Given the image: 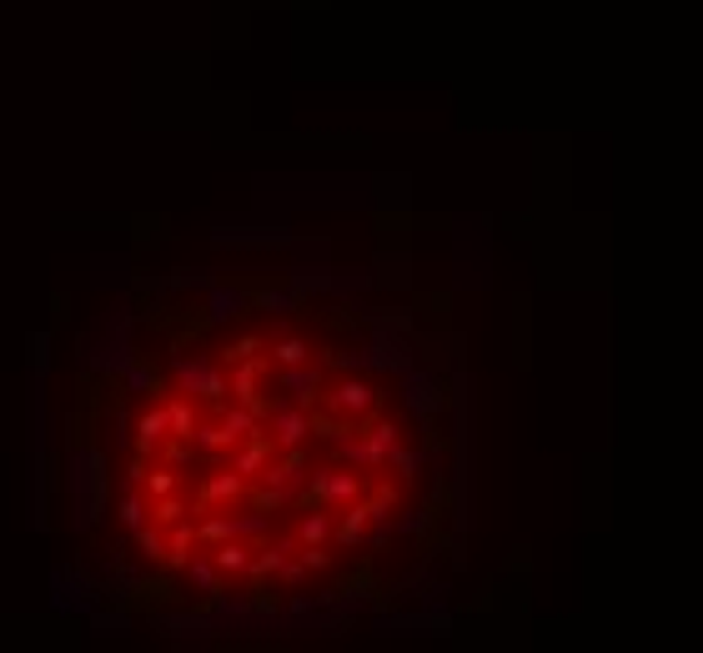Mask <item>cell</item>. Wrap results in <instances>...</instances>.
I'll use <instances>...</instances> for the list:
<instances>
[{
	"label": "cell",
	"mask_w": 703,
	"mask_h": 653,
	"mask_svg": "<svg viewBox=\"0 0 703 653\" xmlns=\"http://www.w3.org/2000/svg\"><path fill=\"white\" fill-rule=\"evenodd\" d=\"M181 512H186V508H181V503L171 498V493H167V498H156V523H167V528H171V523L181 518Z\"/></svg>",
	"instance_id": "9c48e42d"
},
{
	"label": "cell",
	"mask_w": 703,
	"mask_h": 653,
	"mask_svg": "<svg viewBox=\"0 0 703 653\" xmlns=\"http://www.w3.org/2000/svg\"><path fill=\"white\" fill-rule=\"evenodd\" d=\"M217 568H227V573H231V568H246V548H242V543H227V548L217 553Z\"/></svg>",
	"instance_id": "ba28073f"
},
{
	"label": "cell",
	"mask_w": 703,
	"mask_h": 653,
	"mask_svg": "<svg viewBox=\"0 0 703 653\" xmlns=\"http://www.w3.org/2000/svg\"><path fill=\"white\" fill-rule=\"evenodd\" d=\"M167 423H171V433H176V437H192L196 433V417H192V408H186V402H171Z\"/></svg>",
	"instance_id": "277c9868"
},
{
	"label": "cell",
	"mask_w": 703,
	"mask_h": 653,
	"mask_svg": "<svg viewBox=\"0 0 703 653\" xmlns=\"http://www.w3.org/2000/svg\"><path fill=\"white\" fill-rule=\"evenodd\" d=\"M231 533H236V523H221V518L201 523V538H206V543H221V538H231Z\"/></svg>",
	"instance_id": "4fadbf2b"
},
{
	"label": "cell",
	"mask_w": 703,
	"mask_h": 653,
	"mask_svg": "<svg viewBox=\"0 0 703 653\" xmlns=\"http://www.w3.org/2000/svg\"><path fill=\"white\" fill-rule=\"evenodd\" d=\"M171 433V423H167V408H151L146 417H141V448H156L161 437Z\"/></svg>",
	"instance_id": "6da1fadb"
},
{
	"label": "cell",
	"mask_w": 703,
	"mask_h": 653,
	"mask_svg": "<svg viewBox=\"0 0 703 653\" xmlns=\"http://www.w3.org/2000/svg\"><path fill=\"white\" fill-rule=\"evenodd\" d=\"M261 462H267V448H261V442H252V448L236 458V473H252V468H261Z\"/></svg>",
	"instance_id": "8fae6325"
},
{
	"label": "cell",
	"mask_w": 703,
	"mask_h": 653,
	"mask_svg": "<svg viewBox=\"0 0 703 653\" xmlns=\"http://www.w3.org/2000/svg\"><path fill=\"white\" fill-rule=\"evenodd\" d=\"M302 357H307V347H302V342H277V362H287V367H296Z\"/></svg>",
	"instance_id": "9a60e30c"
},
{
	"label": "cell",
	"mask_w": 703,
	"mask_h": 653,
	"mask_svg": "<svg viewBox=\"0 0 703 653\" xmlns=\"http://www.w3.org/2000/svg\"><path fill=\"white\" fill-rule=\"evenodd\" d=\"M146 483H151V493H156V498H167L171 487H176V473H167V468H156V473L146 477Z\"/></svg>",
	"instance_id": "5bb4252c"
},
{
	"label": "cell",
	"mask_w": 703,
	"mask_h": 653,
	"mask_svg": "<svg viewBox=\"0 0 703 653\" xmlns=\"http://www.w3.org/2000/svg\"><path fill=\"white\" fill-rule=\"evenodd\" d=\"M302 437H307V417H302V412H277V442L281 448H292Z\"/></svg>",
	"instance_id": "7a4b0ae2"
},
{
	"label": "cell",
	"mask_w": 703,
	"mask_h": 653,
	"mask_svg": "<svg viewBox=\"0 0 703 653\" xmlns=\"http://www.w3.org/2000/svg\"><path fill=\"white\" fill-rule=\"evenodd\" d=\"M337 402H342V408H372V392L362 382H347L342 392H337Z\"/></svg>",
	"instance_id": "52a82bcc"
},
{
	"label": "cell",
	"mask_w": 703,
	"mask_h": 653,
	"mask_svg": "<svg viewBox=\"0 0 703 653\" xmlns=\"http://www.w3.org/2000/svg\"><path fill=\"white\" fill-rule=\"evenodd\" d=\"M121 523H126V528H141V523H146V503H141V498H126V503H121Z\"/></svg>",
	"instance_id": "30bf717a"
},
{
	"label": "cell",
	"mask_w": 703,
	"mask_h": 653,
	"mask_svg": "<svg viewBox=\"0 0 703 653\" xmlns=\"http://www.w3.org/2000/svg\"><path fill=\"white\" fill-rule=\"evenodd\" d=\"M327 528H332V523H327L321 512H312L307 523H302V538H307V543H321V538H327Z\"/></svg>",
	"instance_id": "7c38bea8"
},
{
	"label": "cell",
	"mask_w": 703,
	"mask_h": 653,
	"mask_svg": "<svg viewBox=\"0 0 703 653\" xmlns=\"http://www.w3.org/2000/svg\"><path fill=\"white\" fill-rule=\"evenodd\" d=\"M196 543V528H176V538H171V548H167V558L171 563H186V548Z\"/></svg>",
	"instance_id": "8992f818"
},
{
	"label": "cell",
	"mask_w": 703,
	"mask_h": 653,
	"mask_svg": "<svg viewBox=\"0 0 703 653\" xmlns=\"http://www.w3.org/2000/svg\"><path fill=\"white\" fill-rule=\"evenodd\" d=\"M236 493H242V473H221V477H211V483H206L201 498L206 503H221V498H236Z\"/></svg>",
	"instance_id": "3957f363"
},
{
	"label": "cell",
	"mask_w": 703,
	"mask_h": 653,
	"mask_svg": "<svg viewBox=\"0 0 703 653\" xmlns=\"http://www.w3.org/2000/svg\"><path fill=\"white\" fill-rule=\"evenodd\" d=\"M136 543H141V553H146V558H167V543H161V533H156V528H136Z\"/></svg>",
	"instance_id": "5b68a950"
},
{
	"label": "cell",
	"mask_w": 703,
	"mask_h": 653,
	"mask_svg": "<svg viewBox=\"0 0 703 653\" xmlns=\"http://www.w3.org/2000/svg\"><path fill=\"white\" fill-rule=\"evenodd\" d=\"M192 578H196V583H211V578H217V573H211V568H206V563H192Z\"/></svg>",
	"instance_id": "2e32d148"
}]
</instances>
